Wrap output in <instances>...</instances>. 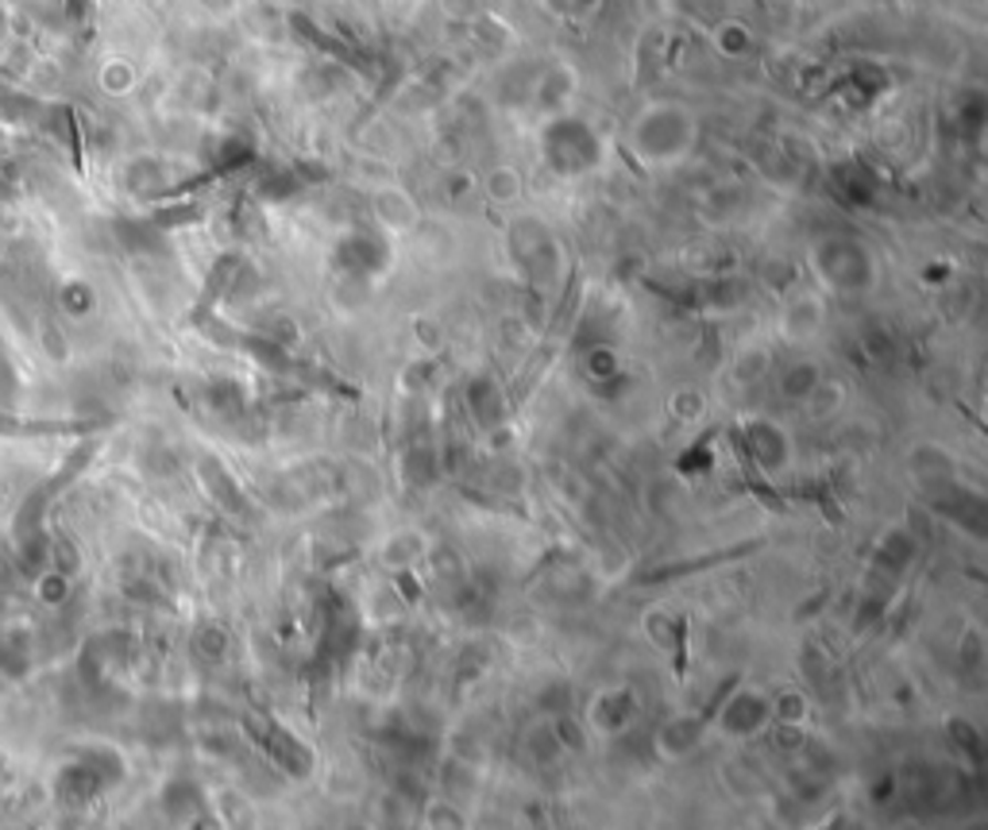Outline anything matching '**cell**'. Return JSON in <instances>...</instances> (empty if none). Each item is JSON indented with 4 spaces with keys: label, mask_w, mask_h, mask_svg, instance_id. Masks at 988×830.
<instances>
[{
    "label": "cell",
    "mask_w": 988,
    "mask_h": 830,
    "mask_svg": "<svg viewBox=\"0 0 988 830\" xmlns=\"http://www.w3.org/2000/svg\"><path fill=\"white\" fill-rule=\"evenodd\" d=\"M402 475L413 483V487H433L437 480V449L429 444H413L402 456Z\"/></svg>",
    "instance_id": "obj_16"
},
{
    "label": "cell",
    "mask_w": 988,
    "mask_h": 830,
    "mask_svg": "<svg viewBox=\"0 0 988 830\" xmlns=\"http://www.w3.org/2000/svg\"><path fill=\"white\" fill-rule=\"evenodd\" d=\"M124 780V757L113 746H82L54 777L62 803H90Z\"/></svg>",
    "instance_id": "obj_1"
},
{
    "label": "cell",
    "mask_w": 988,
    "mask_h": 830,
    "mask_svg": "<svg viewBox=\"0 0 988 830\" xmlns=\"http://www.w3.org/2000/svg\"><path fill=\"white\" fill-rule=\"evenodd\" d=\"M15 395H20V379H15V367L12 359L0 351V410H12Z\"/></svg>",
    "instance_id": "obj_21"
},
{
    "label": "cell",
    "mask_w": 988,
    "mask_h": 830,
    "mask_svg": "<svg viewBox=\"0 0 988 830\" xmlns=\"http://www.w3.org/2000/svg\"><path fill=\"white\" fill-rule=\"evenodd\" d=\"M958 664H961V672H969V676L985 669V638L977 630H969L966 638L958 641Z\"/></svg>",
    "instance_id": "obj_19"
},
{
    "label": "cell",
    "mask_w": 988,
    "mask_h": 830,
    "mask_svg": "<svg viewBox=\"0 0 988 830\" xmlns=\"http://www.w3.org/2000/svg\"><path fill=\"white\" fill-rule=\"evenodd\" d=\"M43 101L28 97V93L12 90V85H0V124L4 128H31V124L43 120Z\"/></svg>",
    "instance_id": "obj_11"
},
{
    "label": "cell",
    "mask_w": 988,
    "mask_h": 830,
    "mask_svg": "<svg viewBox=\"0 0 988 830\" xmlns=\"http://www.w3.org/2000/svg\"><path fill=\"white\" fill-rule=\"evenodd\" d=\"M467 406H472V418L480 421L483 429H491V433L506 421V406H502V395L491 379L472 382V390H467Z\"/></svg>",
    "instance_id": "obj_12"
},
{
    "label": "cell",
    "mask_w": 988,
    "mask_h": 830,
    "mask_svg": "<svg viewBox=\"0 0 988 830\" xmlns=\"http://www.w3.org/2000/svg\"><path fill=\"white\" fill-rule=\"evenodd\" d=\"M819 325H822V302L811 294L796 297V302L788 305V313H784V328H788V336H811Z\"/></svg>",
    "instance_id": "obj_14"
},
{
    "label": "cell",
    "mask_w": 988,
    "mask_h": 830,
    "mask_svg": "<svg viewBox=\"0 0 988 830\" xmlns=\"http://www.w3.org/2000/svg\"><path fill=\"white\" fill-rule=\"evenodd\" d=\"M923 553V542L912 534V526H889L881 537L873 542L869 549V564H865V587L873 595H881V602L892 599L904 576L915 568Z\"/></svg>",
    "instance_id": "obj_3"
},
{
    "label": "cell",
    "mask_w": 988,
    "mask_h": 830,
    "mask_svg": "<svg viewBox=\"0 0 988 830\" xmlns=\"http://www.w3.org/2000/svg\"><path fill=\"white\" fill-rule=\"evenodd\" d=\"M162 808H167L175 819H193L201 808H206V800H201V788L193 785V780L178 777V780H170L167 792H162Z\"/></svg>",
    "instance_id": "obj_13"
},
{
    "label": "cell",
    "mask_w": 988,
    "mask_h": 830,
    "mask_svg": "<svg viewBox=\"0 0 988 830\" xmlns=\"http://www.w3.org/2000/svg\"><path fill=\"white\" fill-rule=\"evenodd\" d=\"M198 480H201V487H206V495L213 498V503L221 506V511H229V514H244L248 495H244V487H240V483H237V475H232L229 467H224V460H217V456H198Z\"/></svg>",
    "instance_id": "obj_8"
},
{
    "label": "cell",
    "mask_w": 988,
    "mask_h": 830,
    "mask_svg": "<svg viewBox=\"0 0 988 830\" xmlns=\"http://www.w3.org/2000/svg\"><path fill=\"white\" fill-rule=\"evenodd\" d=\"M950 738H954V746H961L966 749L969 757H974V765H977V757H981V731H977L974 723H966V718H950Z\"/></svg>",
    "instance_id": "obj_20"
},
{
    "label": "cell",
    "mask_w": 988,
    "mask_h": 830,
    "mask_svg": "<svg viewBox=\"0 0 988 830\" xmlns=\"http://www.w3.org/2000/svg\"><path fill=\"white\" fill-rule=\"evenodd\" d=\"M375 556H379V564L387 571H410L421 556H429V542H425V534H418V529H395V534L382 537Z\"/></svg>",
    "instance_id": "obj_10"
},
{
    "label": "cell",
    "mask_w": 988,
    "mask_h": 830,
    "mask_svg": "<svg viewBox=\"0 0 988 830\" xmlns=\"http://www.w3.org/2000/svg\"><path fill=\"white\" fill-rule=\"evenodd\" d=\"M711 723L707 715H676L656 731V754L661 757H687L703 738H707Z\"/></svg>",
    "instance_id": "obj_9"
},
{
    "label": "cell",
    "mask_w": 988,
    "mask_h": 830,
    "mask_svg": "<svg viewBox=\"0 0 988 830\" xmlns=\"http://www.w3.org/2000/svg\"><path fill=\"white\" fill-rule=\"evenodd\" d=\"M811 267L814 275L822 279V286L838 290V294H861V290L873 286L876 279V263L873 252L858 240H845V237H830L819 240L811 248Z\"/></svg>",
    "instance_id": "obj_2"
},
{
    "label": "cell",
    "mask_w": 988,
    "mask_h": 830,
    "mask_svg": "<svg viewBox=\"0 0 988 830\" xmlns=\"http://www.w3.org/2000/svg\"><path fill=\"white\" fill-rule=\"evenodd\" d=\"M429 830H464V816L452 803H433L429 808Z\"/></svg>",
    "instance_id": "obj_22"
},
{
    "label": "cell",
    "mask_w": 988,
    "mask_h": 830,
    "mask_svg": "<svg viewBox=\"0 0 988 830\" xmlns=\"http://www.w3.org/2000/svg\"><path fill=\"white\" fill-rule=\"evenodd\" d=\"M190 645H193V656H198V661L217 664V661H224V653H229V630L217 622H206L193 630Z\"/></svg>",
    "instance_id": "obj_15"
},
{
    "label": "cell",
    "mask_w": 988,
    "mask_h": 830,
    "mask_svg": "<svg viewBox=\"0 0 988 830\" xmlns=\"http://www.w3.org/2000/svg\"><path fill=\"white\" fill-rule=\"evenodd\" d=\"M638 715H641V695L633 692L630 684H610V687H599V692L587 700L584 726H591L595 734L610 738V734L630 731Z\"/></svg>",
    "instance_id": "obj_6"
},
{
    "label": "cell",
    "mask_w": 988,
    "mask_h": 830,
    "mask_svg": "<svg viewBox=\"0 0 988 830\" xmlns=\"http://www.w3.org/2000/svg\"><path fill=\"white\" fill-rule=\"evenodd\" d=\"M59 305L70 313V317H85V313H90L93 305H97V294H93V286H90V282H82V279L62 282V290H59Z\"/></svg>",
    "instance_id": "obj_18"
},
{
    "label": "cell",
    "mask_w": 988,
    "mask_h": 830,
    "mask_svg": "<svg viewBox=\"0 0 988 830\" xmlns=\"http://www.w3.org/2000/svg\"><path fill=\"white\" fill-rule=\"evenodd\" d=\"M738 444L745 449V456L753 460L765 480H784L791 472V460H796V449H791L788 429H780L768 418H745L738 429Z\"/></svg>",
    "instance_id": "obj_5"
},
{
    "label": "cell",
    "mask_w": 988,
    "mask_h": 830,
    "mask_svg": "<svg viewBox=\"0 0 988 830\" xmlns=\"http://www.w3.org/2000/svg\"><path fill=\"white\" fill-rule=\"evenodd\" d=\"M263 749L274 757V765H278L282 773H290L294 780H302L313 773V749L305 746L294 731H286L282 723H271L263 731Z\"/></svg>",
    "instance_id": "obj_7"
},
{
    "label": "cell",
    "mask_w": 988,
    "mask_h": 830,
    "mask_svg": "<svg viewBox=\"0 0 988 830\" xmlns=\"http://www.w3.org/2000/svg\"><path fill=\"white\" fill-rule=\"evenodd\" d=\"M128 62H113V74H108L105 70V77H101V82H105V90H120V85H128Z\"/></svg>",
    "instance_id": "obj_23"
},
{
    "label": "cell",
    "mask_w": 988,
    "mask_h": 830,
    "mask_svg": "<svg viewBox=\"0 0 988 830\" xmlns=\"http://www.w3.org/2000/svg\"><path fill=\"white\" fill-rule=\"evenodd\" d=\"M707 723L715 726L723 738L749 742L772 726V695L760 692L753 684H738L723 703L715 707V715H707Z\"/></svg>",
    "instance_id": "obj_4"
},
{
    "label": "cell",
    "mask_w": 988,
    "mask_h": 830,
    "mask_svg": "<svg viewBox=\"0 0 988 830\" xmlns=\"http://www.w3.org/2000/svg\"><path fill=\"white\" fill-rule=\"evenodd\" d=\"M819 387H822V371L814 364L788 367V371H784V379H780L784 398H796V402H807V398H811Z\"/></svg>",
    "instance_id": "obj_17"
},
{
    "label": "cell",
    "mask_w": 988,
    "mask_h": 830,
    "mask_svg": "<svg viewBox=\"0 0 988 830\" xmlns=\"http://www.w3.org/2000/svg\"><path fill=\"white\" fill-rule=\"evenodd\" d=\"M8 147H12V144H8V136L0 132V159H8Z\"/></svg>",
    "instance_id": "obj_24"
}]
</instances>
